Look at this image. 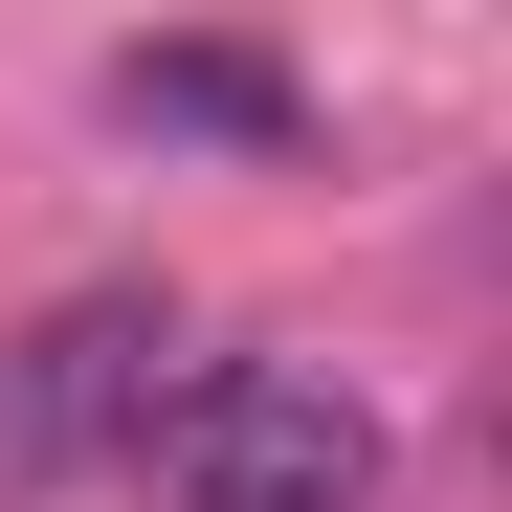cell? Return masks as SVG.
<instances>
[{"instance_id":"obj_3","label":"cell","mask_w":512,"mask_h":512,"mask_svg":"<svg viewBox=\"0 0 512 512\" xmlns=\"http://www.w3.org/2000/svg\"><path fill=\"white\" fill-rule=\"evenodd\" d=\"M112 112L134 134H223V156H290L312 134V90H290L268 45H112Z\"/></svg>"},{"instance_id":"obj_2","label":"cell","mask_w":512,"mask_h":512,"mask_svg":"<svg viewBox=\"0 0 512 512\" xmlns=\"http://www.w3.org/2000/svg\"><path fill=\"white\" fill-rule=\"evenodd\" d=\"M179 379H201V312L179 290H67V312H23V334H0V490H67V468L156 446Z\"/></svg>"},{"instance_id":"obj_1","label":"cell","mask_w":512,"mask_h":512,"mask_svg":"<svg viewBox=\"0 0 512 512\" xmlns=\"http://www.w3.org/2000/svg\"><path fill=\"white\" fill-rule=\"evenodd\" d=\"M134 468L179 490V512H379V401L334 379V357H201Z\"/></svg>"}]
</instances>
